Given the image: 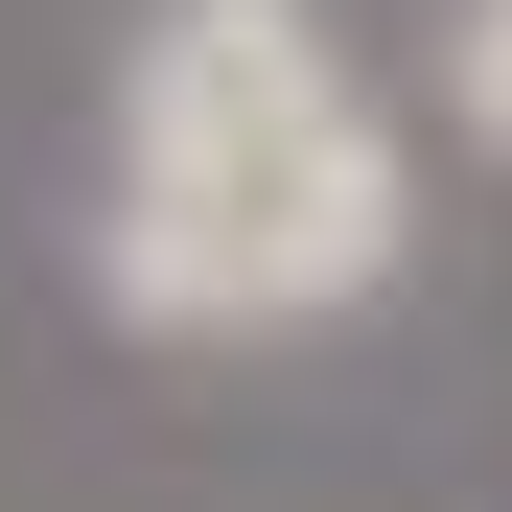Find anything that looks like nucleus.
<instances>
[{"instance_id": "f03ea898", "label": "nucleus", "mask_w": 512, "mask_h": 512, "mask_svg": "<svg viewBox=\"0 0 512 512\" xmlns=\"http://www.w3.org/2000/svg\"><path fill=\"white\" fill-rule=\"evenodd\" d=\"M443 117L512 163V0H443Z\"/></svg>"}, {"instance_id": "f257e3e1", "label": "nucleus", "mask_w": 512, "mask_h": 512, "mask_svg": "<svg viewBox=\"0 0 512 512\" xmlns=\"http://www.w3.org/2000/svg\"><path fill=\"white\" fill-rule=\"evenodd\" d=\"M70 256L140 350H303L419 256V140L326 0H140L94 70Z\"/></svg>"}]
</instances>
